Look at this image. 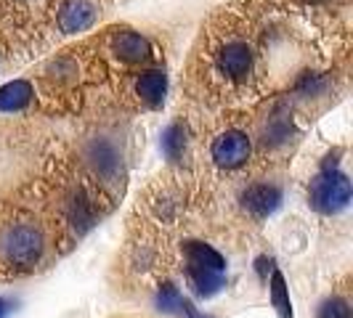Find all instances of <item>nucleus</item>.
<instances>
[{
	"label": "nucleus",
	"mask_w": 353,
	"mask_h": 318,
	"mask_svg": "<svg viewBox=\"0 0 353 318\" xmlns=\"http://www.w3.org/2000/svg\"><path fill=\"white\" fill-rule=\"evenodd\" d=\"M311 204L324 215H335V212L345 210L351 202V183L335 167H324L314 180H311Z\"/></svg>",
	"instance_id": "f257e3e1"
},
{
	"label": "nucleus",
	"mask_w": 353,
	"mask_h": 318,
	"mask_svg": "<svg viewBox=\"0 0 353 318\" xmlns=\"http://www.w3.org/2000/svg\"><path fill=\"white\" fill-rule=\"evenodd\" d=\"M3 255L14 265H35L43 255V236L32 226H14L3 236Z\"/></svg>",
	"instance_id": "f03ea898"
},
{
	"label": "nucleus",
	"mask_w": 353,
	"mask_h": 318,
	"mask_svg": "<svg viewBox=\"0 0 353 318\" xmlns=\"http://www.w3.org/2000/svg\"><path fill=\"white\" fill-rule=\"evenodd\" d=\"M250 157V141L245 133L239 130H229L223 136H218L212 143V159L221 167H239L245 165Z\"/></svg>",
	"instance_id": "7ed1b4c3"
},
{
	"label": "nucleus",
	"mask_w": 353,
	"mask_h": 318,
	"mask_svg": "<svg viewBox=\"0 0 353 318\" xmlns=\"http://www.w3.org/2000/svg\"><path fill=\"white\" fill-rule=\"evenodd\" d=\"M96 17H99V11H96V6L90 0H64L59 6V27L67 35L88 30L90 24L96 21Z\"/></svg>",
	"instance_id": "20e7f679"
},
{
	"label": "nucleus",
	"mask_w": 353,
	"mask_h": 318,
	"mask_svg": "<svg viewBox=\"0 0 353 318\" xmlns=\"http://www.w3.org/2000/svg\"><path fill=\"white\" fill-rule=\"evenodd\" d=\"M218 67L223 74H229L231 80H245L252 70V51L248 43L234 40L223 51L218 53Z\"/></svg>",
	"instance_id": "39448f33"
},
{
	"label": "nucleus",
	"mask_w": 353,
	"mask_h": 318,
	"mask_svg": "<svg viewBox=\"0 0 353 318\" xmlns=\"http://www.w3.org/2000/svg\"><path fill=\"white\" fill-rule=\"evenodd\" d=\"M112 51L128 64H143L152 59V43L139 32H117L112 37Z\"/></svg>",
	"instance_id": "423d86ee"
},
{
	"label": "nucleus",
	"mask_w": 353,
	"mask_h": 318,
	"mask_svg": "<svg viewBox=\"0 0 353 318\" xmlns=\"http://www.w3.org/2000/svg\"><path fill=\"white\" fill-rule=\"evenodd\" d=\"M88 162L93 167L96 176H101L106 183H112L117 178V170H120V159H117V151L109 141H93L88 149Z\"/></svg>",
	"instance_id": "0eeeda50"
},
{
	"label": "nucleus",
	"mask_w": 353,
	"mask_h": 318,
	"mask_svg": "<svg viewBox=\"0 0 353 318\" xmlns=\"http://www.w3.org/2000/svg\"><path fill=\"white\" fill-rule=\"evenodd\" d=\"M242 202H245V207H248L252 215L265 218V215H271V212L279 207L282 191H279L276 186H252V189L245 191Z\"/></svg>",
	"instance_id": "6e6552de"
},
{
	"label": "nucleus",
	"mask_w": 353,
	"mask_h": 318,
	"mask_svg": "<svg viewBox=\"0 0 353 318\" xmlns=\"http://www.w3.org/2000/svg\"><path fill=\"white\" fill-rule=\"evenodd\" d=\"M136 93L141 96V101L146 106H159L165 101V93H168V77L157 70L143 72L136 83Z\"/></svg>",
	"instance_id": "1a4fd4ad"
},
{
	"label": "nucleus",
	"mask_w": 353,
	"mask_h": 318,
	"mask_svg": "<svg viewBox=\"0 0 353 318\" xmlns=\"http://www.w3.org/2000/svg\"><path fill=\"white\" fill-rule=\"evenodd\" d=\"M183 249H186L189 265L210 268V271H215V273H223V271H226V260H223V255H221V252H215L210 244H202V242H186Z\"/></svg>",
	"instance_id": "9d476101"
},
{
	"label": "nucleus",
	"mask_w": 353,
	"mask_h": 318,
	"mask_svg": "<svg viewBox=\"0 0 353 318\" xmlns=\"http://www.w3.org/2000/svg\"><path fill=\"white\" fill-rule=\"evenodd\" d=\"M30 98H32L30 83L14 80V83L0 88V112H19V109H24L30 104Z\"/></svg>",
	"instance_id": "9b49d317"
},
{
	"label": "nucleus",
	"mask_w": 353,
	"mask_h": 318,
	"mask_svg": "<svg viewBox=\"0 0 353 318\" xmlns=\"http://www.w3.org/2000/svg\"><path fill=\"white\" fill-rule=\"evenodd\" d=\"M189 279L196 286L199 295L210 297L223 286V273H215L210 268H199V265H189Z\"/></svg>",
	"instance_id": "f8f14e48"
},
{
	"label": "nucleus",
	"mask_w": 353,
	"mask_h": 318,
	"mask_svg": "<svg viewBox=\"0 0 353 318\" xmlns=\"http://www.w3.org/2000/svg\"><path fill=\"white\" fill-rule=\"evenodd\" d=\"M162 151L170 162H178L186 151V127L181 123L170 125L165 133H162Z\"/></svg>",
	"instance_id": "ddd939ff"
},
{
	"label": "nucleus",
	"mask_w": 353,
	"mask_h": 318,
	"mask_svg": "<svg viewBox=\"0 0 353 318\" xmlns=\"http://www.w3.org/2000/svg\"><path fill=\"white\" fill-rule=\"evenodd\" d=\"M271 300L279 318H292V305H290V295H287V286H284V276L279 271H274L271 276Z\"/></svg>",
	"instance_id": "4468645a"
},
{
	"label": "nucleus",
	"mask_w": 353,
	"mask_h": 318,
	"mask_svg": "<svg viewBox=\"0 0 353 318\" xmlns=\"http://www.w3.org/2000/svg\"><path fill=\"white\" fill-rule=\"evenodd\" d=\"M70 220L77 231H85L93 226V210H90V202L83 194H77L70 202Z\"/></svg>",
	"instance_id": "2eb2a0df"
},
{
	"label": "nucleus",
	"mask_w": 353,
	"mask_h": 318,
	"mask_svg": "<svg viewBox=\"0 0 353 318\" xmlns=\"http://www.w3.org/2000/svg\"><path fill=\"white\" fill-rule=\"evenodd\" d=\"M157 305L165 313H183V295L173 284H162L157 292Z\"/></svg>",
	"instance_id": "dca6fc26"
},
{
	"label": "nucleus",
	"mask_w": 353,
	"mask_h": 318,
	"mask_svg": "<svg viewBox=\"0 0 353 318\" xmlns=\"http://www.w3.org/2000/svg\"><path fill=\"white\" fill-rule=\"evenodd\" d=\"M290 133H292V127L284 123V120H274V123L265 127V143H271V146H276V143H284L290 138Z\"/></svg>",
	"instance_id": "f3484780"
},
{
	"label": "nucleus",
	"mask_w": 353,
	"mask_h": 318,
	"mask_svg": "<svg viewBox=\"0 0 353 318\" xmlns=\"http://www.w3.org/2000/svg\"><path fill=\"white\" fill-rule=\"evenodd\" d=\"M319 318H351V308H348V302L345 300H327L321 305V310H319Z\"/></svg>",
	"instance_id": "a211bd4d"
},
{
	"label": "nucleus",
	"mask_w": 353,
	"mask_h": 318,
	"mask_svg": "<svg viewBox=\"0 0 353 318\" xmlns=\"http://www.w3.org/2000/svg\"><path fill=\"white\" fill-rule=\"evenodd\" d=\"M321 88H324V80H321L319 74H305V77H303L301 90L305 96H316V93H321Z\"/></svg>",
	"instance_id": "6ab92c4d"
},
{
	"label": "nucleus",
	"mask_w": 353,
	"mask_h": 318,
	"mask_svg": "<svg viewBox=\"0 0 353 318\" xmlns=\"http://www.w3.org/2000/svg\"><path fill=\"white\" fill-rule=\"evenodd\" d=\"M8 313H11V302L3 300V297H0V318H6Z\"/></svg>",
	"instance_id": "aec40b11"
},
{
	"label": "nucleus",
	"mask_w": 353,
	"mask_h": 318,
	"mask_svg": "<svg viewBox=\"0 0 353 318\" xmlns=\"http://www.w3.org/2000/svg\"><path fill=\"white\" fill-rule=\"evenodd\" d=\"M311 3H321V0H311Z\"/></svg>",
	"instance_id": "412c9836"
}]
</instances>
